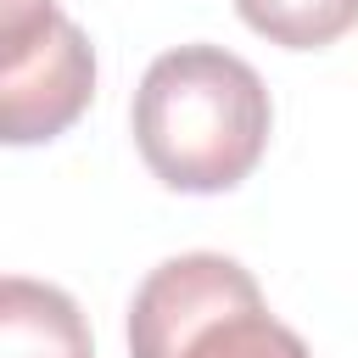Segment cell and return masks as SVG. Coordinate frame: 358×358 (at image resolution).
<instances>
[{"label":"cell","instance_id":"6da1fadb","mask_svg":"<svg viewBox=\"0 0 358 358\" xmlns=\"http://www.w3.org/2000/svg\"><path fill=\"white\" fill-rule=\"evenodd\" d=\"M268 90L224 45L162 50L134 90V145L168 190H235L268 145Z\"/></svg>","mask_w":358,"mask_h":358},{"label":"cell","instance_id":"7a4b0ae2","mask_svg":"<svg viewBox=\"0 0 358 358\" xmlns=\"http://www.w3.org/2000/svg\"><path fill=\"white\" fill-rule=\"evenodd\" d=\"M129 358H313L224 252L157 263L129 302Z\"/></svg>","mask_w":358,"mask_h":358},{"label":"cell","instance_id":"3957f363","mask_svg":"<svg viewBox=\"0 0 358 358\" xmlns=\"http://www.w3.org/2000/svg\"><path fill=\"white\" fill-rule=\"evenodd\" d=\"M95 95V50L67 11L0 28V140L39 145L67 134Z\"/></svg>","mask_w":358,"mask_h":358},{"label":"cell","instance_id":"277c9868","mask_svg":"<svg viewBox=\"0 0 358 358\" xmlns=\"http://www.w3.org/2000/svg\"><path fill=\"white\" fill-rule=\"evenodd\" d=\"M0 358H95L78 302L45 280L6 274L0 280Z\"/></svg>","mask_w":358,"mask_h":358},{"label":"cell","instance_id":"5b68a950","mask_svg":"<svg viewBox=\"0 0 358 358\" xmlns=\"http://www.w3.org/2000/svg\"><path fill=\"white\" fill-rule=\"evenodd\" d=\"M235 11L252 34L285 50H319L358 28V0H235Z\"/></svg>","mask_w":358,"mask_h":358},{"label":"cell","instance_id":"8992f818","mask_svg":"<svg viewBox=\"0 0 358 358\" xmlns=\"http://www.w3.org/2000/svg\"><path fill=\"white\" fill-rule=\"evenodd\" d=\"M56 0H0V28H11V22H28V17H39V11H50Z\"/></svg>","mask_w":358,"mask_h":358}]
</instances>
